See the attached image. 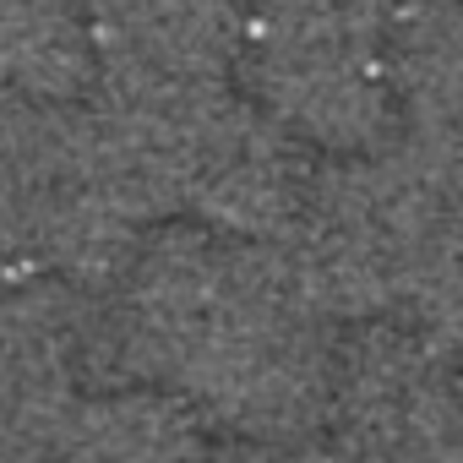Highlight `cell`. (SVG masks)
<instances>
[{"instance_id": "obj_1", "label": "cell", "mask_w": 463, "mask_h": 463, "mask_svg": "<svg viewBox=\"0 0 463 463\" xmlns=\"http://www.w3.org/2000/svg\"><path fill=\"white\" fill-rule=\"evenodd\" d=\"M387 33H338V28H246L241 88L279 126L322 153H365L398 126L387 82Z\"/></svg>"}, {"instance_id": "obj_2", "label": "cell", "mask_w": 463, "mask_h": 463, "mask_svg": "<svg viewBox=\"0 0 463 463\" xmlns=\"http://www.w3.org/2000/svg\"><path fill=\"white\" fill-rule=\"evenodd\" d=\"M327 441L354 458H458L463 387L420 327H360L338 344Z\"/></svg>"}, {"instance_id": "obj_3", "label": "cell", "mask_w": 463, "mask_h": 463, "mask_svg": "<svg viewBox=\"0 0 463 463\" xmlns=\"http://www.w3.org/2000/svg\"><path fill=\"white\" fill-rule=\"evenodd\" d=\"M311 153H317L311 142H300L262 104L235 93L202 147L185 207L196 213V223L218 229V235L284 241L322 169L311 164Z\"/></svg>"}, {"instance_id": "obj_4", "label": "cell", "mask_w": 463, "mask_h": 463, "mask_svg": "<svg viewBox=\"0 0 463 463\" xmlns=\"http://www.w3.org/2000/svg\"><path fill=\"white\" fill-rule=\"evenodd\" d=\"M104 77L229 82L246 50V0H88Z\"/></svg>"}, {"instance_id": "obj_5", "label": "cell", "mask_w": 463, "mask_h": 463, "mask_svg": "<svg viewBox=\"0 0 463 463\" xmlns=\"http://www.w3.org/2000/svg\"><path fill=\"white\" fill-rule=\"evenodd\" d=\"M382 55L403 131L463 158V0H403Z\"/></svg>"}, {"instance_id": "obj_6", "label": "cell", "mask_w": 463, "mask_h": 463, "mask_svg": "<svg viewBox=\"0 0 463 463\" xmlns=\"http://www.w3.org/2000/svg\"><path fill=\"white\" fill-rule=\"evenodd\" d=\"M207 447V414L164 382L88 387L55 458H191Z\"/></svg>"}, {"instance_id": "obj_7", "label": "cell", "mask_w": 463, "mask_h": 463, "mask_svg": "<svg viewBox=\"0 0 463 463\" xmlns=\"http://www.w3.org/2000/svg\"><path fill=\"white\" fill-rule=\"evenodd\" d=\"M99 77L88 0H0V88L28 99H82Z\"/></svg>"}]
</instances>
